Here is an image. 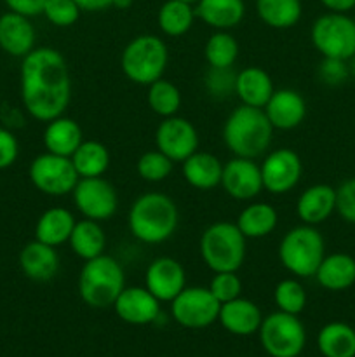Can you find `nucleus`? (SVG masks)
Wrapping results in <instances>:
<instances>
[{"mask_svg": "<svg viewBox=\"0 0 355 357\" xmlns=\"http://www.w3.org/2000/svg\"><path fill=\"white\" fill-rule=\"evenodd\" d=\"M218 321L228 333L237 335V337H249V335L258 333L263 323V314L253 300L239 296V298L221 303Z\"/></svg>", "mask_w": 355, "mask_h": 357, "instance_id": "nucleus-22", "label": "nucleus"}, {"mask_svg": "<svg viewBox=\"0 0 355 357\" xmlns=\"http://www.w3.org/2000/svg\"><path fill=\"white\" fill-rule=\"evenodd\" d=\"M200 145L198 131L188 119L181 115L162 119L155 129V149L169 157L174 164L183 162Z\"/></svg>", "mask_w": 355, "mask_h": 357, "instance_id": "nucleus-14", "label": "nucleus"}, {"mask_svg": "<svg viewBox=\"0 0 355 357\" xmlns=\"http://www.w3.org/2000/svg\"><path fill=\"white\" fill-rule=\"evenodd\" d=\"M180 209L164 192H146L134 199L127 213L131 236L143 244H162L176 234Z\"/></svg>", "mask_w": 355, "mask_h": 357, "instance_id": "nucleus-2", "label": "nucleus"}, {"mask_svg": "<svg viewBox=\"0 0 355 357\" xmlns=\"http://www.w3.org/2000/svg\"><path fill=\"white\" fill-rule=\"evenodd\" d=\"M184 2H188V3H194V6H195V3H197L198 0H184Z\"/></svg>", "mask_w": 355, "mask_h": 357, "instance_id": "nucleus-49", "label": "nucleus"}, {"mask_svg": "<svg viewBox=\"0 0 355 357\" xmlns=\"http://www.w3.org/2000/svg\"><path fill=\"white\" fill-rule=\"evenodd\" d=\"M352 20H354V23H355V7H354V10H352Z\"/></svg>", "mask_w": 355, "mask_h": 357, "instance_id": "nucleus-50", "label": "nucleus"}, {"mask_svg": "<svg viewBox=\"0 0 355 357\" xmlns=\"http://www.w3.org/2000/svg\"><path fill=\"white\" fill-rule=\"evenodd\" d=\"M277 255L289 274L298 279H308L315 275L326 257V241L317 227L301 223L282 236Z\"/></svg>", "mask_w": 355, "mask_h": 357, "instance_id": "nucleus-6", "label": "nucleus"}, {"mask_svg": "<svg viewBox=\"0 0 355 357\" xmlns=\"http://www.w3.org/2000/svg\"><path fill=\"white\" fill-rule=\"evenodd\" d=\"M207 288L219 303H226L242 295V281L237 272H214Z\"/></svg>", "mask_w": 355, "mask_h": 357, "instance_id": "nucleus-41", "label": "nucleus"}, {"mask_svg": "<svg viewBox=\"0 0 355 357\" xmlns=\"http://www.w3.org/2000/svg\"><path fill=\"white\" fill-rule=\"evenodd\" d=\"M254 9L261 23L274 30H289L303 16L301 0H254Z\"/></svg>", "mask_w": 355, "mask_h": 357, "instance_id": "nucleus-32", "label": "nucleus"}, {"mask_svg": "<svg viewBox=\"0 0 355 357\" xmlns=\"http://www.w3.org/2000/svg\"><path fill=\"white\" fill-rule=\"evenodd\" d=\"M317 347L324 357H355V330L341 321L327 323L317 335Z\"/></svg>", "mask_w": 355, "mask_h": 357, "instance_id": "nucleus-34", "label": "nucleus"}, {"mask_svg": "<svg viewBox=\"0 0 355 357\" xmlns=\"http://www.w3.org/2000/svg\"><path fill=\"white\" fill-rule=\"evenodd\" d=\"M235 225L247 241L263 239L277 229L278 213L268 202H251L239 213Z\"/></svg>", "mask_w": 355, "mask_h": 357, "instance_id": "nucleus-29", "label": "nucleus"}, {"mask_svg": "<svg viewBox=\"0 0 355 357\" xmlns=\"http://www.w3.org/2000/svg\"><path fill=\"white\" fill-rule=\"evenodd\" d=\"M336 213L343 222L355 225V176L336 188Z\"/></svg>", "mask_w": 355, "mask_h": 357, "instance_id": "nucleus-43", "label": "nucleus"}, {"mask_svg": "<svg viewBox=\"0 0 355 357\" xmlns=\"http://www.w3.org/2000/svg\"><path fill=\"white\" fill-rule=\"evenodd\" d=\"M82 9L75 0H47L42 16L58 28H70L80 20Z\"/></svg>", "mask_w": 355, "mask_h": 357, "instance_id": "nucleus-40", "label": "nucleus"}, {"mask_svg": "<svg viewBox=\"0 0 355 357\" xmlns=\"http://www.w3.org/2000/svg\"><path fill=\"white\" fill-rule=\"evenodd\" d=\"M274 131L263 108L240 103L223 124V143L232 155L258 159L270 150Z\"/></svg>", "mask_w": 355, "mask_h": 357, "instance_id": "nucleus-3", "label": "nucleus"}, {"mask_svg": "<svg viewBox=\"0 0 355 357\" xmlns=\"http://www.w3.org/2000/svg\"><path fill=\"white\" fill-rule=\"evenodd\" d=\"M181 91L171 80L162 79L155 80L148 86V93H146V103H148L150 110L159 117H173L178 115L181 108Z\"/></svg>", "mask_w": 355, "mask_h": 357, "instance_id": "nucleus-36", "label": "nucleus"}, {"mask_svg": "<svg viewBox=\"0 0 355 357\" xmlns=\"http://www.w3.org/2000/svg\"><path fill=\"white\" fill-rule=\"evenodd\" d=\"M195 20V6L184 0H166L157 10V26L166 37H183L194 28Z\"/></svg>", "mask_w": 355, "mask_h": 357, "instance_id": "nucleus-31", "label": "nucleus"}, {"mask_svg": "<svg viewBox=\"0 0 355 357\" xmlns=\"http://www.w3.org/2000/svg\"><path fill=\"white\" fill-rule=\"evenodd\" d=\"M221 303L204 286H187L171 302V316L187 330H204L214 324Z\"/></svg>", "mask_w": 355, "mask_h": 357, "instance_id": "nucleus-11", "label": "nucleus"}, {"mask_svg": "<svg viewBox=\"0 0 355 357\" xmlns=\"http://www.w3.org/2000/svg\"><path fill=\"white\" fill-rule=\"evenodd\" d=\"M28 178L31 185L49 197L72 195L80 176L70 157L44 152L35 157L28 167Z\"/></svg>", "mask_w": 355, "mask_h": 357, "instance_id": "nucleus-10", "label": "nucleus"}, {"mask_svg": "<svg viewBox=\"0 0 355 357\" xmlns=\"http://www.w3.org/2000/svg\"><path fill=\"white\" fill-rule=\"evenodd\" d=\"M17 264L30 281L49 282L59 272V255L56 248L33 239L21 248Z\"/></svg>", "mask_w": 355, "mask_h": 357, "instance_id": "nucleus-21", "label": "nucleus"}, {"mask_svg": "<svg viewBox=\"0 0 355 357\" xmlns=\"http://www.w3.org/2000/svg\"><path fill=\"white\" fill-rule=\"evenodd\" d=\"M169 65V49L159 35L143 33L131 38L120 54L122 73L138 86L162 79Z\"/></svg>", "mask_w": 355, "mask_h": 357, "instance_id": "nucleus-7", "label": "nucleus"}, {"mask_svg": "<svg viewBox=\"0 0 355 357\" xmlns=\"http://www.w3.org/2000/svg\"><path fill=\"white\" fill-rule=\"evenodd\" d=\"M306 100L299 91L291 87L275 89L263 112L275 131H292L306 119Z\"/></svg>", "mask_w": 355, "mask_h": 357, "instance_id": "nucleus-18", "label": "nucleus"}, {"mask_svg": "<svg viewBox=\"0 0 355 357\" xmlns=\"http://www.w3.org/2000/svg\"><path fill=\"white\" fill-rule=\"evenodd\" d=\"M42 142H44L45 152L72 157L80 143L84 142V131L75 119L59 115V117L45 122Z\"/></svg>", "mask_w": 355, "mask_h": 357, "instance_id": "nucleus-25", "label": "nucleus"}, {"mask_svg": "<svg viewBox=\"0 0 355 357\" xmlns=\"http://www.w3.org/2000/svg\"><path fill=\"white\" fill-rule=\"evenodd\" d=\"M329 13H343L348 14L354 10L355 0H319Z\"/></svg>", "mask_w": 355, "mask_h": 357, "instance_id": "nucleus-47", "label": "nucleus"}, {"mask_svg": "<svg viewBox=\"0 0 355 357\" xmlns=\"http://www.w3.org/2000/svg\"><path fill=\"white\" fill-rule=\"evenodd\" d=\"M19 157V142L6 126H0V171L9 169Z\"/></svg>", "mask_w": 355, "mask_h": 357, "instance_id": "nucleus-44", "label": "nucleus"}, {"mask_svg": "<svg viewBox=\"0 0 355 357\" xmlns=\"http://www.w3.org/2000/svg\"><path fill=\"white\" fill-rule=\"evenodd\" d=\"M117 317L132 326H145L160 317V302L145 286H125L113 303Z\"/></svg>", "mask_w": 355, "mask_h": 357, "instance_id": "nucleus-17", "label": "nucleus"}, {"mask_svg": "<svg viewBox=\"0 0 355 357\" xmlns=\"http://www.w3.org/2000/svg\"><path fill=\"white\" fill-rule=\"evenodd\" d=\"M317 73H319L320 82L326 84V86H341L350 77V66H348V61H345V59L322 58Z\"/></svg>", "mask_w": 355, "mask_h": 357, "instance_id": "nucleus-42", "label": "nucleus"}, {"mask_svg": "<svg viewBox=\"0 0 355 357\" xmlns=\"http://www.w3.org/2000/svg\"><path fill=\"white\" fill-rule=\"evenodd\" d=\"M72 201L82 218L106 222L118 209L117 188L103 176L80 178L72 192Z\"/></svg>", "mask_w": 355, "mask_h": 357, "instance_id": "nucleus-12", "label": "nucleus"}, {"mask_svg": "<svg viewBox=\"0 0 355 357\" xmlns=\"http://www.w3.org/2000/svg\"><path fill=\"white\" fill-rule=\"evenodd\" d=\"M125 288V272L120 261L110 255H101L84 261L79 274V295L93 309L113 307Z\"/></svg>", "mask_w": 355, "mask_h": 357, "instance_id": "nucleus-4", "label": "nucleus"}, {"mask_svg": "<svg viewBox=\"0 0 355 357\" xmlns=\"http://www.w3.org/2000/svg\"><path fill=\"white\" fill-rule=\"evenodd\" d=\"M258 335L270 357H298L306 345V330L299 317L281 310L263 317Z\"/></svg>", "mask_w": 355, "mask_h": 357, "instance_id": "nucleus-9", "label": "nucleus"}, {"mask_svg": "<svg viewBox=\"0 0 355 357\" xmlns=\"http://www.w3.org/2000/svg\"><path fill=\"white\" fill-rule=\"evenodd\" d=\"M198 253L212 272H237L246 261L247 239L233 222H214L202 232Z\"/></svg>", "mask_w": 355, "mask_h": 357, "instance_id": "nucleus-5", "label": "nucleus"}, {"mask_svg": "<svg viewBox=\"0 0 355 357\" xmlns=\"http://www.w3.org/2000/svg\"><path fill=\"white\" fill-rule=\"evenodd\" d=\"M145 288L160 303H171L187 288V271L176 258H155L145 271Z\"/></svg>", "mask_w": 355, "mask_h": 357, "instance_id": "nucleus-16", "label": "nucleus"}, {"mask_svg": "<svg viewBox=\"0 0 355 357\" xmlns=\"http://www.w3.org/2000/svg\"><path fill=\"white\" fill-rule=\"evenodd\" d=\"M237 72L233 68H214L209 66L204 77V87L214 100H228L235 94Z\"/></svg>", "mask_w": 355, "mask_h": 357, "instance_id": "nucleus-39", "label": "nucleus"}, {"mask_svg": "<svg viewBox=\"0 0 355 357\" xmlns=\"http://www.w3.org/2000/svg\"><path fill=\"white\" fill-rule=\"evenodd\" d=\"M75 223V215L68 208L52 206L37 218L33 230L35 239L52 248H59L68 243Z\"/></svg>", "mask_w": 355, "mask_h": 357, "instance_id": "nucleus-27", "label": "nucleus"}, {"mask_svg": "<svg viewBox=\"0 0 355 357\" xmlns=\"http://www.w3.org/2000/svg\"><path fill=\"white\" fill-rule=\"evenodd\" d=\"M274 79L261 66H246L237 72L235 96L240 103L254 108H265L274 94Z\"/></svg>", "mask_w": 355, "mask_h": 357, "instance_id": "nucleus-24", "label": "nucleus"}, {"mask_svg": "<svg viewBox=\"0 0 355 357\" xmlns=\"http://www.w3.org/2000/svg\"><path fill=\"white\" fill-rule=\"evenodd\" d=\"M240 54V45L230 31L216 30L204 45V58L214 68H233Z\"/></svg>", "mask_w": 355, "mask_h": 357, "instance_id": "nucleus-35", "label": "nucleus"}, {"mask_svg": "<svg viewBox=\"0 0 355 357\" xmlns=\"http://www.w3.org/2000/svg\"><path fill=\"white\" fill-rule=\"evenodd\" d=\"M219 187L235 201H253L265 190L260 164L256 162V159L233 155L228 162L223 164Z\"/></svg>", "mask_w": 355, "mask_h": 357, "instance_id": "nucleus-15", "label": "nucleus"}, {"mask_svg": "<svg viewBox=\"0 0 355 357\" xmlns=\"http://www.w3.org/2000/svg\"><path fill=\"white\" fill-rule=\"evenodd\" d=\"M174 162L159 150H148L141 153L136 162V171L139 178L146 183H160L173 174Z\"/></svg>", "mask_w": 355, "mask_h": 357, "instance_id": "nucleus-38", "label": "nucleus"}, {"mask_svg": "<svg viewBox=\"0 0 355 357\" xmlns=\"http://www.w3.org/2000/svg\"><path fill=\"white\" fill-rule=\"evenodd\" d=\"M306 300V289L298 278L282 279L274 289V302L281 312L299 316L305 310Z\"/></svg>", "mask_w": 355, "mask_h": 357, "instance_id": "nucleus-37", "label": "nucleus"}, {"mask_svg": "<svg viewBox=\"0 0 355 357\" xmlns=\"http://www.w3.org/2000/svg\"><path fill=\"white\" fill-rule=\"evenodd\" d=\"M312 45L322 58L348 59L355 54V23L343 13H329L317 17L310 28Z\"/></svg>", "mask_w": 355, "mask_h": 357, "instance_id": "nucleus-8", "label": "nucleus"}, {"mask_svg": "<svg viewBox=\"0 0 355 357\" xmlns=\"http://www.w3.org/2000/svg\"><path fill=\"white\" fill-rule=\"evenodd\" d=\"M265 192L285 195L298 187L303 178V160L292 149L268 150L260 164Z\"/></svg>", "mask_w": 355, "mask_h": 357, "instance_id": "nucleus-13", "label": "nucleus"}, {"mask_svg": "<svg viewBox=\"0 0 355 357\" xmlns=\"http://www.w3.org/2000/svg\"><path fill=\"white\" fill-rule=\"evenodd\" d=\"M197 20L212 30L230 31L242 23L246 16L244 0H198L195 3Z\"/></svg>", "mask_w": 355, "mask_h": 357, "instance_id": "nucleus-26", "label": "nucleus"}, {"mask_svg": "<svg viewBox=\"0 0 355 357\" xmlns=\"http://www.w3.org/2000/svg\"><path fill=\"white\" fill-rule=\"evenodd\" d=\"M75 2L86 13H100V10L113 9L115 0H75Z\"/></svg>", "mask_w": 355, "mask_h": 357, "instance_id": "nucleus-46", "label": "nucleus"}, {"mask_svg": "<svg viewBox=\"0 0 355 357\" xmlns=\"http://www.w3.org/2000/svg\"><path fill=\"white\" fill-rule=\"evenodd\" d=\"M348 66H350V75L355 77V54L348 59Z\"/></svg>", "mask_w": 355, "mask_h": 357, "instance_id": "nucleus-48", "label": "nucleus"}, {"mask_svg": "<svg viewBox=\"0 0 355 357\" xmlns=\"http://www.w3.org/2000/svg\"><path fill=\"white\" fill-rule=\"evenodd\" d=\"M68 244L73 255H77L80 260H93V258L104 255V250H106V234H104L100 222L87 218L77 220L72 236L68 239Z\"/></svg>", "mask_w": 355, "mask_h": 357, "instance_id": "nucleus-30", "label": "nucleus"}, {"mask_svg": "<svg viewBox=\"0 0 355 357\" xmlns=\"http://www.w3.org/2000/svg\"><path fill=\"white\" fill-rule=\"evenodd\" d=\"M3 2H6L9 10L31 20V17L40 16L44 13V7L47 0H3Z\"/></svg>", "mask_w": 355, "mask_h": 357, "instance_id": "nucleus-45", "label": "nucleus"}, {"mask_svg": "<svg viewBox=\"0 0 355 357\" xmlns=\"http://www.w3.org/2000/svg\"><path fill=\"white\" fill-rule=\"evenodd\" d=\"M37 31L30 17L7 10L0 16V49L13 58L30 54L35 49Z\"/></svg>", "mask_w": 355, "mask_h": 357, "instance_id": "nucleus-19", "label": "nucleus"}, {"mask_svg": "<svg viewBox=\"0 0 355 357\" xmlns=\"http://www.w3.org/2000/svg\"><path fill=\"white\" fill-rule=\"evenodd\" d=\"M21 103L35 121L49 122L65 115L72 101V79L58 49L35 47L21 59Z\"/></svg>", "mask_w": 355, "mask_h": 357, "instance_id": "nucleus-1", "label": "nucleus"}, {"mask_svg": "<svg viewBox=\"0 0 355 357\" xmlns=\"http://www.w3.org/2000/svg\"><path fill=\"white\" fill-rule=\"evenodd\" d=\"M181 174L195 190H212L221 185L223 162L214 153L197 150L181 162Z\"/></svg>", "mask_w": 355, "mask_h": 357, "instance_id": "nucleus-23", "label": "nucleus"}, {"mask_svg": "<svg viewBox=\"0 0 355 357\" xmlns=\"http://www.w3.org/2000/svg\"><path fill=\"white\" fill-rule=\"evenodd\" d=\"M70 159L80 178L104 176L111 162L108 146L96 139H84Z\"/></svg>", "mask_w": 355, "mask_h": 357, "instance_id": "nucleus-33", "label": "nucleus"}, {"mask_svg": "<svg viewBox=\"0 0 355 357\" xmlns=\"http://www.w3.org/2000/svg\"><path fill=\"white\" fill-rule=\"evenodd\" d=\"M336 213V188L327 183L306 187L296 201V216L305 225L319 227Z\"/></svg>", "mask_w": 355, "mask_h": 357, "instance_id": "nucleus-20", "label": "nucleus"}, {"mask_svg": "<svg viewBox=\"0 0 355 357\" xmlns=\"http://www.w3.org/2000/svg\"><path fill=\"white\" fill-rule=\"evenodd\" d=\"M313 278L327 291H347L355 284V258L348 253L326 255Z\"/></svg>", "mask_w": 355, "mask_h": 357, "instance_id": "nucleus-28", "label": "nucleus"}]
</instances>
